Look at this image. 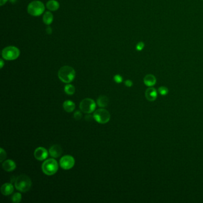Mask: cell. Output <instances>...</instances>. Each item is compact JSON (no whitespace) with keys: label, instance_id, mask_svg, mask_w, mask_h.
<instances>
[{"label":"cell","instance_id":"d4e9b609","mask_svg":"<svg viewBox=\"0 0 203 203\" xmlns=\"http://www.w3.org/2000/svg\"><path fill=\"white\" fill-rule=\"evenodd\" d=\"M114 81L117 84H120L123 81V78L120 75H116L114 78Z\"/></svg>","mask_w":203,"mask_h":203},{"label":"cell","instance_id":"5b68a950","mask_svg":"<svg viewBox=\"0 0 203 203\" xmlns=\"http://www.w3.org/2000/svg\"><path fill=\"white\" fill-rule=\"evenodd\" d=\"M1 55L6 60H14L19 57L20 50L16 47L8 46L2 50Z\"/></svg>","mask_w":203,"mask_h":203},{"label":"cell","instance_id":"7402d4cb","mask_svg":"<svg viewBox=\"0 0 203 203\" xmlns=\"http://www.w3.org/2000/svg\"><path fill=\"white\" fill-rule=\"evenodd\" d=\"M144 47H145L144 42H143L142 41L139 42L136 45V50L138 51H141L144 48Z\"/></svg>","mask_w":203,"mask_h":203},{"label":"cell","instance_id":"7c38bea8","mask_svg":"<svg viewBox=\"0 0 203 203\" xmlns=\"http://www.w3.org/2000/svg\"><path fill=\"white\" fill-rule=\"evenodd\" d=\"M2 167L3 169L6 171V172H12L14 170H15L16 168V163L12 160H5L2 165Z\"/></svg>","mask_w":203,"mask_h":203},{"label":"cell","instance_id":"4316f807","mask_svg":"<svg viewBox=\"0 0 203 203\" xmlns=\"http://www.w3.org/2000/svg\"><path fill=\"white\" fill-rule=\"evenodd\" d=\"M52 32H53V30H52V29H51V27L48 26V27L46 28V32H47V34L50 35V34L52 33Z\"/></svg>","mask_w":203,"mask_h":203},{"label":"cell","instance_id":"2e32d148","mask_svg":"<svg viewBox=\"0 0 203 203\" xmlns=\"http://www.w3.org/2000/svg\"><path fill=\"white\" fill-rule=\"evenodd\" d=\"M47 8L51 11H57L60 7V4L56 0H50L46 4Z\"/></svg>","mask_w":203,"mask_h":203},{"label":"cell","instance_id":"9c48e42d","mask_svg":"<svg viewBox=\"0 0 203 203\" xmlns=\"http://www.w3.org/2000/svg\"><path fill=\"white\" fill-rule=\"evenodd\" d=\"M48 155L47 150L44 147H38L34 151V157L39 161L45 160Z\"/></svg>","mask_w":203,"mask_h":203},{"label":"cell","instance_id":"ba28073f","mask_svg":"<svg viewBox=\"0 0 203 203\" xmlns=\"http://www.w3.org/2000/svg\"><path fill=\"white\" fill-rule=\"evenodd\" d=\"M75 163V158L70 155H64L60 160V167L64 170H69L72 169L74 166Z\"/></svg>","mask_w":203,"mask_h":203},{"label":"cell","instance_id":"52a82bcc","mask_svg":"<svg viewBox=\"0 0 203 203\" xmlns=\"http://www.w3.org/2000/svg\"><path fill=\"white\" fill-rule=\"evenodd\" d=\"M79 108L82 112L87 114H90L94 112L96 108L95 101L91 98H85L80 103Z\"/></svg>","mask_w":203,"mask_h":203},{"label":"cell","instance_id":"484cf974","mask_svg":"<svg viewBox=\"0 0 203 203\" xmlns=\"http://www.w3.org/2000/svg\"><path fill=\"white\" fill-rule=\"evenodd\" d=\"M125 85L127 87H131L133 85V82L131 80H126L125 82Z\"/></svg>","mask_w":203,"mask_h":203},{"label":"cell","instance_id":"83f0119b","mask_svg":"<svg viewBox=\"0 0 203 203\" xmlns=\"http://www.w3.org/2000/svg\"><path fill=\"white\" fill-rule=\"evenodd\" d=\"M94 118V116H91V115H87L85 116V120H87L88 121H90L92 120Z\"/></svg>","mask_w":203,"mask_h":203},{"label":"cell","instance_id":"e0dca14e","mask_svg":"<svg viewBox=\"0 0 203 203\" xmlns=\"http://www.w3.org/2000/svg\"><path fill=\"white\" fill-rule=\"evenodd\" d=\"M53 15L50 11H46L42 17L44 23L47 25H50L53 21Z\"/></svg>","mask_w":203,"mask_h":203},{"label":"cell","instance_id":"ffe728a7","mask_svg":"<svg viewBox=\"0 0 203 203\" xmlns=\"http://www.w3.org/2000/svg\"><path fill=\"white\" fill-rule=\"evenodd\" d=\"M11 200L13 203H19L22 201V195L20 193H15L11 197Z\"/></svg>","mask_w":203,"mask_h":203},{"label":"cell","instance_id":"cb8c5ba5","mask_svg":"<svg viewBox=\"0 0 203 203\" xmlns=\"http://www.w3.org/2000/svg\"><path fill=\"white\" fill-rule=\"evenodd\" d=\"M73 116H74L75 119H76V120H79L82 118V114L81 113V112L80 111H76V112H75Z\"/></svg>","mask_w":203,"mask_h":203},{"label":"cell","instance_id":"8992f818","mask_svg":"<svg viewBox=\"0 0 203 203\" xmlns=\"http://www.w3.org/2000/svg\"><path fill=\"white\" fill-rule=\"evenodd\" d=\"M94 118L100 124H106L110 120V114L106 109H99L94 113Z\"/></svg>","mask_w":203,"mask_h":203},{"label":"cell","instance_id":"4fadbf2b","mask_svg":"<svg viewBox=\"0 0 203 203\" xmlns=\"http://www.w3.org/2000/svg\"><path fill=\"white\" fill-rule=\"evenodd\" d=\"M14 191V186L11 183H5L1 188V192L4 195H9Z\"/></svg>","mask_w":203,"mask_h":203},{"label":"cell","instance_id":"3957f363","mask_svg":"<svg viewBox=\"0 0 203 203\" xmlns=\"http://www.w3.org/2000/svg\"><path fill=\"white\" fill-rule=\"evenodd\" d=\"M58 163L54 158H49L46 160L42 165V172L48 176H51L55 174L58 171Z\"/></svg>","mask_w":203,"mask_h":203},{"label":"cell","instance_id":"6da1fadb","mask_svg":"<svg viewBox=\"0 0 203 203\" xmlns=\"http://www.w3.org/2000/svg\"><path fill=\"white\" fill-rule=\"evenodd\" d=\"M58 76L60 80L63 82L69 84L75 78L76 72L73 67L69 66H64L59 69Z\"/></svg>","mask_w":203,"mask_h":203},{"label":"cell","instance_id":"277c9868","mask_svg":"<svg viewBox=\"0 0 203 203\" xmlns=\"http://www.w3.org/2000/svg\"><path fill=\"white\" fill-rule=\"evenodd\" d=\"M27 10L30 15L32 16H39L44 12L45 5L44 3L40 1H33L29 3Z\"/></svg>","mask_w":203,"mask_h":203},{"label":"cell","instance_id":"5bb4252c","mask_svg":"<svg viewBox=\"0 0 203 203\" xmlns=\"http://www.w3.org/2000/svg\"><path fill=\"white\" fill-rule=\"evenodd\" d=\"M157 82L156 78L152 74H148L144 78V83L146 86L151 87L155 85Z\"/></svg>","mask_w":203,"mask_h":203},{"label":"cell","instance_id":"ac0fdd59","mask_svg":"<svg viewBox=\"0 0 203 203\" xmlns=\"http://www.w3.org/2000/svg\"><path fill=\"white\" fill-rule=\"evenodd\" d=\"M97 103L100 107H105L109 104V98L105 95L100 96L97 101Z\"/></svg>","mask_w":203,"mask_h":203},{"label":"cell","instance_id":"9a60e30c","mask_svg":"<svg viewBox=\"0 0 203 203\" xmlns=\"http://www.w3.org/2000/svg\"><path fill=\"white\" fill-rule=\"evenodd\" d=\"M64 110L67 113H71L75 109V104L70 100H66L63 104Z\"/></svg>","mask_w":203,"mask_h":203},{"label":"cell","instance_id":"8fae6325","mask_svg":"<svg viewBox=\"0 0 203 203\" xmlns=\"http://www.w3.org/2000/svg\"><path fill=\"white\" fill-rule=\"evenodd\" d=\"M62 153V148L59 145H53L49 149V154L53 158H58Z\"/></svg>","mask_w":203,"mask_h":203},{"label":"cell","instance_id":"7a4b0ae2","mask_svg":"<svg viewBox=\"0 0 203 203\" xmlns=\"http://www.w3.org/2000/svg\"><path fill=\"white\" fill-rule=\"evenodd\" d=\"M14 185L17 190L21 192H26L32 187V181L27 175L21 174L16 179Z\"/></svg>","mask_w":203,"mask_h":203},{"label":"cell","instance_id":"4dcf8cb0","mask_svg":"<svg viewBox=\"0 0 203 203\" xmlns=\"http://www.w3.org/2000/svg\"></svg>","mask_w":203,"mask_h":203},{"label":"cell","instance_id":"44dd1931","mask_svg":"<svg viewBox=\"0 0 203 203\" xmlns=\"http://www.w3.org/2000/svg\"><path fill=\"white\" fill-rule=\"evenodd\" d=\"M158 92L160 93V95L164 96V95H166L168 94L169 89H168V88L166 87H161L158 88Z\"/></svg>","mask_w":203,"mask_h":203},{"label":"cell","instance_id":"30bf717a","mask_svg":"<svg viewBox=\"0 0 203 203\" xmlns=\"http://www.w3.org/2000/svg\"><path fill=\"white\" fill-rule=\"evenodd\" d=\"M145 96L146 99L149 101H154L157 99V91L154 88H148L145 91Z\"/></svg>","mask_w":203,"mask_h":203},{"label":"cell","instance_id":"603a6c76","mask_svg":"<svg viewBox=\"0 0 203 203\" xmlns=\"http://www.w3.org/2000/svg\"><path fill=\"white\" fill-rule=\"evenodd\" d=\"M0 153H1V155H0V157H1L0 161L2 163V162L5 159V158H6V157H7V154H6L5 151H4V149H2V148H1V149H0Z\"/></svg>","mask_w":203,"mask_h":203},{"label":"cell","instance_id":"f1b7e54d","mask_svg":"<svg viewBox=\"0 0 203 203\" xmlns=\"http://www.w3.org/2000/svg\"><path fill=\"white\" fill-rule=\"evenodd\" d=\"M8 1V0H0V5L1 6H2L4 4H5Z\"/></svg>","mask_w":203,"mask_h":203},{"label":"cell","instance_id":"f546056e","mask_svg":"<svg viewBox=\"0 0 203 203\" xmlns=\"http://www.w3.org/2000/svg\"><path fill=\"white\" fill-rule=\"evenodd\" d=\"M0 64H1V69H2V67H3V66H4V61H3V60H2V59H1L0 60Z\"/></svg>","mask_w":203,"mask_h":203},{"label":"cell","instance_id":"d6986e66","mask_svg":"<svg viewBox=\"0 0 203 203\" xmlns=\"http://www.w3.org/2000/svg\"><path fill=\"white\" fill-rule=\"evenodd\" d=\"M75 87L71 85V84H67L65 87H64V92L69 95H73L75 92Z\"/></svg>","mask_w":203,"mask_h":203}]
</instances>
